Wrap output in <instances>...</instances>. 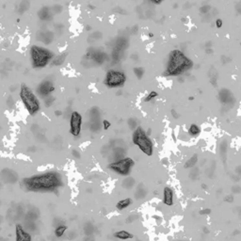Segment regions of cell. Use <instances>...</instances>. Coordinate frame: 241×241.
<instances>
[{
  "label": "cell",
  "mask_w": 241,
  "mask_h": 241,
  "mask_svg": "<svg viewBox=\"0 0 241 241\" xmlns=\"http://www.w3.org/2000/svg\"><path fill=\"white\" fill-rule=\"evenodd\" d=\"M21 186L28 192H55L63 186V179L59 173L49 171L24 178Z\"/></svg>",
  "instance_id": "6da1fadb"
},
{
  "label": "cell",
  "mask_w": 241,
  "mask_h": 241,
  "mask_svg": "<svg viewBox=\"0 0 241 241\" xmlns=\"http://www.w3.org/2000/svg\"><path fill=\"white\" fill-rule=\"evenodd\" d=\"M193 66L192 60L181 50L174 49L169 55L167 68L164 73L166 77H178L183 75Z\"/></svg>",
  "instance_id": "7a4b0ae2"
},
{
  "label": "cell",
  "mask_w": 241,
  "mask_h": 241,
  "mask_svg": "<svg viewBox=\"0 0 241 241\" xmlns=\"http://www.w3.org/2000/svg\"><path fill=\"white\" fill-rule=\"evenodd\" d=\"M55 55L52 51L40 45H32L30 48L31 65L35 69L44 68L52 59Z\"/></svg>",
  "instance_id": "3957f363"
},
{
  "label": "cell",
  "mask_w": 241,
  "mask_h": 241,
  "mask_svg": "<svg viewBox=\"0 0 241 241\" xmlns=\"http://www.w3.org/2000/svg\"><path fill=\"white\" fill-rule=\"evenodd\" d=\"M20 99L25 106L26 109L30 115H35L39 112L41 108L40 101L36 94L33 92V90L26 84H22L20 87V92H19Z\"/></svg>",
  "instance_id": "277c9868"
},
{
  "label": "cell",
  "mask_w": 241,
  "mask_h": 241,
  "mask_svg": "<svg viewBox=\"0 0 241 241\" xmlns=\"http://www.w3.org/2000/svg\"><path fill=\"white\" fill-rule=\"evenodd\" d=\"M132 140L135 145L147 156H152L154 154V145L149 135L142 127L138 126L132 135Z\"/></svg>",
  "instance_id": "5b68a950"
},
{
  "label": "cell",
  "mask_w": 241,
  "mask_h": 241,
  "mask_svg": "<svg viewBox=\"0 0 241 241\" xmlns=\"http://www.w3.org/2000/svg\"><path fill=\"white\" fill-rule=\"evenodd\" d=\"M135 166V161L131 157H124L122 159H119L108 164L107 168L110 171L114 172L115 173L120 176H127L130 174L131 170Z\"/></svg>",
  "instance_id": "8992f818"
},
{
  "label": "cell",
  "mask_w": 241,
  "mask_h": 241,
  "mask_svg": "<svg viewBox=\"0 0 241 241\" xmlns=\"http://www.w3.org/2000/svg\"><path fill=\"white\" fill-rule=\"evenodd\" d=\"M126 81V75L123 71L109 70L105 77V84L108 88H120Z\"/></svg>",
  "instance_id": "52a82bcc"
},
{
  "label": "cell",
  "mask_w": 241,
  "mask_h": 241,
  "mask_svg": "<svg viewBox=\"0 0 241 241\" xmlns=\"http://www.w3.org/2000/svg\"><path fill=\"white\" fill-rule=\"evenodd\" d=\"M82 116L78 111H73L70 116V133L75 138H78L82 129Z\"/></svg>",
  "instance_id": "ba28073f"
},
{
  "label": "cell",
  "mask_w": 241,
  "mask_h": 241,
  "mask_svg": "<svg viewBox=\"0 0 241 241\" xmlns=\"http://www.w3.org/2000/svg\"><path fill=\"white\" fill-rule=\"evenodd\" d=\"M90 128L96 132L99 131L101 128V123H100V111L99 108L93 107L90 110Z\"/></svg>",
  "instance_id": "9c48e42d"
},
{
  "label": "cell",
  "mask_w": 241,
  "mask_h": 241,
  "mask_svg": "<svg viewBox=\"0 0 241 241\" xmlns=\"http://www.w3.org/2000/svg\"><path fill=\"white\" fill-rule=\"evenodd\" d=\"M55 90V86L54 83L51 80H43L42 82H41L39 84V86L37 87V93L42 96V97L45 98L47 96L51 95V93Z\"/></svg>",
  "instance_id": "30bf717a"
},
{
  "label": "cell",
  "mask_w": 241,
  "mask_h": 241,
  "mask_svg": "<svg viewBox=\"0 0 241 241\" xmlns=\"http://www.w3.org/2000/svg\"><path fill=\"white\" fill-rule=\"evenodd\" d=\"M15 241H32L31 234L24 229L20 223L15 225Z\"/></svg>",
  "instance_id": "8fae6325"
},
{
  "label": "cell",
  "mask_w": 241,
  "mask_h": 241,
  "mask_svg": "<svg viewBox=\"0 0 241 241\" xmlns=\"http://www.w3.org/2000/svg\"><path fill=\"white\" fill-rule=\"evenodd\" d=\"M87 57L90 59H92L95 63L102 64L107 59V54L100 50H94V48H90V50L87 53Z\"/></svg>",
  "instance_id": "7c38bea8"
},
{
  "label": "cell",
  "mask_w": 241,
  "mask_h": 241,
  "mask_svg": "<svg viewBox=\"0 0 241 241\" xmlns=\"http://www.w3.org/2000/svg\"><path fill=\"white\" fill-rule=\"evenodd\" d=\"M173 196L174 192L173 189L171 186H165L163 188V204L167 206H173Z\"/></svg>",
  "instance_id": "4fadbf2b"
},
{
  "label": "cell",
  "mask_w": 241,
  "mask_h": 241,
  "mask_svg": "<svg viewBox=\"0 0 241 241\" xmlns=\"http://www.w3.org/2000/svg\"><path fill=\"white\" fill-rule=\"evenodd\" d=\"M219 98H220V101L223 105H229V104L234 103V98L232 92L227 89H222L220 91Z\"/></svg>",
  "instance_id": "5bb4252c"
},
{
  "label": "cell",
  "mask_w": 241,
  "mask_h": 241,
  "mask_svg": "<svg viewBox=\"0 0 241 241\" xmlns=\"http://www.w3.org/2000/svg\"><path fill=\"white\" fill-rule=\"evenodd\" d=\"M113 236L117 239H120V240H128V239L134 238V234H131L128 231H125V230H120V231L115 232L113 234Z\"/></svg>",
  "instance_id": "9a60e30c"
},
{
  "label": "cell",
  "mask_w": 241,
  "mask_h": 241,
  "mask_svg": "<svg viewBox=\"0 0 241 241\" xmlns=\"http://www.w3.org/2000/svg\"><path fill=\"white\" fill-rule=\"evenodd\" d=\"M38 15H39L40 19L42 21H49L52 18L53 12L48 7H43L40 10Z\"/></svg>",
  "instance_id": "2e32d148"
},
{
  "label": "cell",
  "mask_w": 241,
  "mask_h": 241,
  "mask_svg": "<svg viewBox=\"0 0 241 241\" xmlns=\"http://www.w3.org/2000/svg\"><path fill=\"white\" fill-rule=\"evenodd\" d=\"M131 204H132V200H131V198H125V199H123V200H120V201H119V202L117 203L116 208H117V210H119V211H123L124 209L127 208V207L130 206Z\"/></svg>",
  "instance_id": "e0dca14e"
},
{
  "label": "cell",
  "mask_w": 241,
  "mask_h": 241,
  "mask_svg": "<svg viewBox=\"0 0 241 241\" xmlns=\"http://www.w3.org/2000/svg\"><path fill=\"white\" fill-rule=\"evenodd\" d=\"M40 35H41V38H39L40 41H42V42H44V43H50V42H52V40L54 39V35H53V33L50 32V31L42 32Z\"/></svg>",
  "instance_id": "ac0fdd59"
},
{
  "label": "cell",
  "mask_w": 241,
  "mask_h": 241,
  "mask_svg": "<svg viewBox=\"0 0 241 241\" xmlns=\"http://www.w3.org/2000/svg\"><path fill=\"white\" fill-rule=\"evenodd\" d=\"M67 230H68V227H67L66 225H64V224L59 225V226L56 227V229H55V231H54V234H55L56 237L60 238V237H62V236L64 235V234H65V232H66Z\"/></svg>",
  "instance_id": "d6986e66"
},
{
  "label": "cell",
  "mask_w": 241,
  "mask_h": 241,
  "mask_svg": "<svg viewBox=\"0 0 241 241\" xmlns=\"http://www.w3.org/2000/svg\"><path fill=\"white\" fill-rule=\"evenodd\" d=\"M66 59V53H62L57 57H54V59H52V65H55V66H58V65H61L64 60Z\"/></svg>",
  "instance_id": "ffe728a7"
},
{
  "label": "cell",
  "mask_w": 241,
  "mask_h": 241,
  "mask_svg": "<svg viewBox=\"0 0 241 241\" xmlns=\"http://www.w3.org/2000/svg\"><path fill=\"white\" fill-rule=\"evenodd\" d=\"M201 130H200V127L195 125V124H192L190 125L189 128H188V134L192 137H197L199 134H200Z\"/></svg>",
  "instance_id": "44dd1931"
},
{
  "label": "cell",
  "mask_w": 241,
  "mask_h": 241,
  "mask_svg": "<svg viewBox=\"0 0 241 241\" xmlns=\"http://www.w3.org/2000/svg\"><path fill=\"white\" fill-rule=\"evenodd\" d=\"M197 161H198V156H197L196 155H194L190 159H188V160L186 161V163L185 164V168L187 169V168H191V167L195 166V164L197 163Z\"/></svg>",
  "instance_id": "7402d4cb"
},
{
  "label": "cell",
  "mask_w": 241,
  "mask_h": 241,
  "mask_svg": "<svg viewBox=\"0 0 241 241\" xmlns=\"http://www.w3.org/2000/svg\"><path fill=\"white\" fill-rule=\"evenodd\" d=\"M134 74L136 75V77L138 78V79H141L143 75H144V69L141 68V67H137V68H134Z\"/></svg>",
  "instance_id": "603a6c76"
},
{
  "label": "cell",
  "mask_w": 241,
  "mask_h": 241,
  "mask_svg": "<svg viewBox=\"0 0 241 241\" xmlns=\"http://www.w3.org/2000/svg\"><path fill=\"white\" fill-rule=\"evenodd\" d=\"M127 123H128V125L130 126L131 129L135 130V129L137 128V125H138V120H137V119H135V118H130V119L128 120Z\"/></svg>",
  "instance_id": "cb8c5ba5"
},
{
  "label": "cell",
  "mask_w": 241,
  "mask_h": 241,
  "mask_svg": "<svg viewBox=\"0 0 241 241\" xmlns=\"http://www.w3.org/2000/svg\"><path fill=\"white\" fill-rule=\"evenodd\" d=\"M157 92L156 91H155V90H153V91H151L147 96H146V98H145V102H150V101H152L153 99H155L156 97H157Z\"/></svg>",
  "instance_id": "d4e9b609"
},
{
  "label": "cell",
  "mask_w": 241,
  "mask_h": 241,
  "mask_svg": "<svg viewBox=\"0 0 241 241\" xmlns=\"http://www.w3.org/2000/svg\"><path fill=\"white\" fill-rule=\"evenodd\" d=\"M54 100H55V98H54V97H52L51 95L47 96V97H45V98H44V105H45L46 107H50V106H52V105H53V103H54Z\"/></svg>",
  "instance_id": "484cf974"
},
{
  "label": "cell",
  "mask_w": 241,
  "mask_h": 241,
  "mask_svg": "<svg viewBox=\"0 0 241 241\" xmlns=\"http://www.w3.org/2000/svg\"><path fill=\"white\" fill-rule=\"evenodd\" d=\"M210 10H211V6H209V5H204V6H203V7L200 9V11H201V13L205 14V13H208V12L210 11Z\"/></svg>",
  "instance_id": "4316f807"
},
{
  "label": "cell",
  "mask_w": 241,
  "mask_h": 241,
  "mask_svg": "<svg viewBox=\"0 0 241 241\" xmlns=\"http://www.w3.org/2000/svg\"><path fill=\"white\" fill-rule=\"evenodd\" d=\"M200 215H209L211 214V209L209 208H205V209H202L200 212H199Z\"/></svg>",
  "instance_id": "83f0119b"
},
{
  "label": "cell",
  "mask_w": 241,
  "mask_h": 241,
  "mask_svg": "<svg viewBox=\"0 0 241 241\" xmlns=\"http://www.w3.org/2000/svg\"><path fill=\"white\" fill-rule=\"evenodd\" d=\"M110 125H111V124L108 122V120H103V126H104V129H105V130H107V129L110 127Z\"/></svg>",
  "instance_id": "f1b7e54d"
},
{
  "label": "cell",
  "mask_w": 241,
  "mask_h": 241,
  "mask_svg": "<svg viewBox=\"0 0 241 241\" xmlns=\"http://www.w3.org/2000/svg\"><path fill=\"white\" fill-rule=\"evenodd\" d=\"M216 27L219 28L222 27V20H221V19H217V21H216Z\"/></svg>",
  "instance_id": "f546056e"
},
{
  "label": "cell",
  "mask_w": 241,
  "mask_h": 241,
  "mask_svg": "<svg viewBox=\"0 0 241 241\" xmlns=\"http://www.w3.org/2000/svg\"><path fill=\"white\" fill-rule=\"evenodd\" d=\"M150 2L154 3V4H156V5H159L160 3L163 2V0H149Z\"/></svg>",
  "instance_id": "4dcf8cb0"
},
{
  "label": "cell",
  "mask_w": 241,
  "mask_h": 241,
  "mask_svg": "<svg viewBox=\"0 0 241 241\" xmlns=\"http://www.w3.org/2000/svg\"><path fill=\"white\" fill-rule=\"evenodd\" d=\"M172 115L175 118V119H177L178 117H179V114L176 112V110L175 109H172Z\"/></svg>",
  "instance_id": "1f68e13d"
},
{
  "label": "cell",
  "mask_w": 241,
  "mask_h": 241,
  "mask_svg": "<svg viewBox=\"0 0 241 241\" xmlns=\"http://www.w3.org/2000/svg\"><path fill=\"white\" fill-rule=\"evenodd\" d=\"M73 156H77V158H79V157H80V155H79V153H78L77 151H76V150H74V151H73Z\"/></svg>",
  "instance_id": "d6a6232c"
},
{
  "label": "cell",
  "mask_w": 241,
  "mask_h": 241,
  "mask_svg": "<svg viewBox=\"0 0 241 241\" xmlns=\"http://www.w3.org/2000/svg\"><path fill=\"white\" fill-rule=\"evenodd\" d=\"M55 114H56L57 116H59V115H61V111H59V110H57V111L55 112Z\"/></svg>",
  "instance_id": "836d02e7"
}]
</instances>
